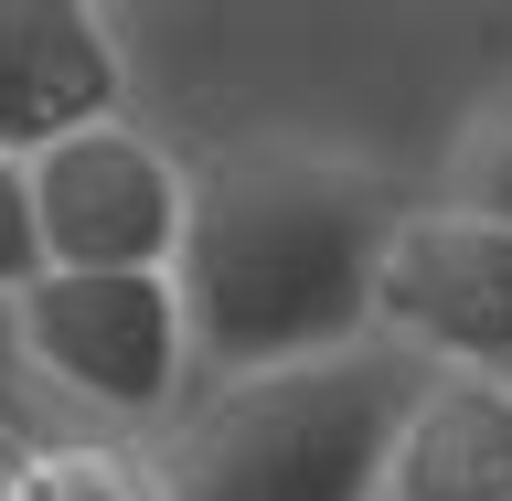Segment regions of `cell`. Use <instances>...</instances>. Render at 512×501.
<instances>
[{
	"label": "cell",
	"mask_w": 512,
	"mask_h": 501,
	"mask_svg": "<svg viewBox=\"0 0 512 501\" xmlns=\"http://www.w3.org/2000/svg\"><path fill=\"white\" fill-rule=\"evenodd\" d=\"M363 331L416 374H491L512 384V224L395 203L363 288Z\"/></svg>",
	"instance_id": "3957f363"
},
{
	"label": "cell",
	"mask_w": 512,
	"mask_h": 501,
	"mask_svg": "<svg viewBox=\"0 0 512 501\" xmlns=\"http://www.w3.org/2000/svg\"><path fill=\"white\" fill-rule=\"evenodd\" d=\"M406 384L416 363L384 342L278 363V374H224L171 427L150 501H374Z\"/></svg>",
	"instance_id": "7a4b0ae2"
},
{
	"label": "cell",
	"mask_w": 512,
	"mask_h": 501,
	"mask_svg": "<svg viewBox=\"0 0 512 501\" xmlns=\"http://www.w3.org/2000/svg\"><path fill=\"white\" fill-rule=\"evenodd\" d=\"M438 203H448V214H480V224H512V86L491 96L459 139H448Z\"/></svg>",
	"instance_id": "ba28073f"
},
{
	"label": "cell",
	"mask_w": 512,
	"mask_h": 501,
	"mask_svg": "<svg viewBox=\"0 0 512 501\" xmlns=\"http://www.w3.org/2000/svg\"><path fill=\"white\" fill-rule=\"evenodd\" d=\"M128 118L118 22L86 0H0V160Z\"/></svg>",
	"instance_id": "8992f818"
},
{
	"label": "cell",
	"mask_w": 512,
	"mask_h": 501,
	"mask_svg": "<svg viewBox=\"0 0 512 501\" xmlns=\"http://www.w3.org/2000/svg\"><path fill=\"white\" fill-rule=\"evenodd\" d=\"M11 331H22V363L32 384L75 416H160L192 374V342H182V299L171 278H43L11 299Z\"/></svg>",
	"instance_id": "277c9868"
},
{
	"label": "cell",
	"mask_w": 512,
	"mask_h": 501,
	"mask_svg": "<svg viewBox=\"0 0 512 501\" xmlns=\"http://www.w3.org/2000/svg\"><path fill=\"white\" fill-rule=\"evenodd\" d=\"M384 224H395V192L331 150H235L203 182H182L171 299H182L192 363L224 384L374 342L363 288H374Z\"/></svg>",
	"instance_id": "6da1fadb"
},
{
	"label": "cell",
	"mask_w": 512,
	"mask_h": 501,
	"mask_svg": "<svg viewBox=\"0 0 512 501\" xmlns=\"http://www.w3.org/2000/svg\"><path fill=\"white\" fill-rule=\"evenodd\" d=\"M22 203H32V256L54 278H171L182 246V160L139 139L128 118L54 139L22 160Z\"/></svg>",
	"instance_id": "5b68a950"
},
{
	"label": "cell",
	"mask_w": 512,
	"mask_h": 501,
	"mask_svg": "<svg viewBox=\"0 0 512 501\" xmlns=\"http://www.w3.org/2000/svg\"><path fill=\"white\" fill-rule=\"evenodd\" d=\"M0 448H43V384H32V363H22L11 299H0Z\"/></svg>",
	"instance_id": "9c48e42d"
},
{
	"label": "cell",
	"mask_w": 512,
	"mask_h": 501,
	"mask_svg": "<svg viewBox=\"0 0 512 501\" xmlns=\"http://www.w3.org/2000/svg\"><path fill=\"white\" fill-rule=\"evenodd\" d=\"M43 278V256H32V203H22V160H0V299H22Z\"/></svg>",
	"instance_id": "30bf717a"
},
{
	"label": "cell",
	"mask_w": 512,
	"mask_h": 501,
	"mask_svg": "<svg viewBox=\"0 0 512 501\" xmlns=\"http://www.w3.org/2000/svg\"><path fill=\"white\" fill-rule=\"evenodd\" d=\"M374 501H512V384L416 374L384 438Z\"/></svg>",
	"instance_id": "52a82bcc"
}]
</instances>
